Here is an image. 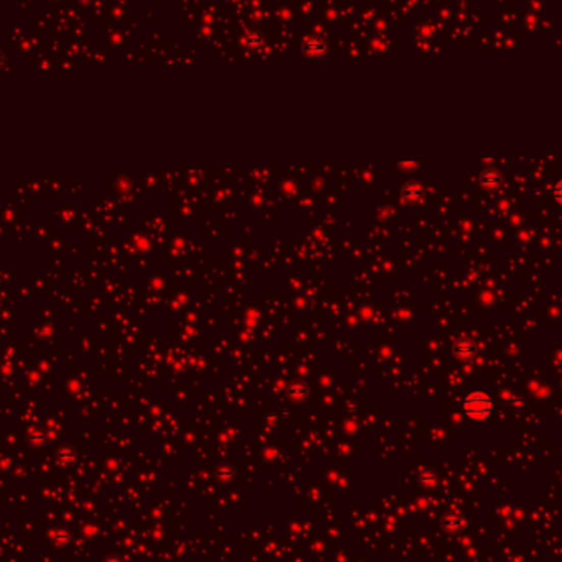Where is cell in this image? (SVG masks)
Instances as JSON below:
<instances>
[{"label":"cell","mask_w":562,"mask_h":562,"mask_svg":"<svg viewBox=\"0 0 562 562\" xmlns=\"http://www.w3.org/2000/svg\"><path fill=\"white\" fill-rule=\"evenodd\" d=\"M492 406H493L492 400H490V396L484 391H473L464 400L465 413L470 417H475V419L487 417L492 413Z\"/></svg>","instance_id":"obj_1"},{"label":"cell","mask_w":562,"mask_h":562,"mask_svg":"<svg viewBox=\"0 0 562 562\" xmlns=\"http://www.w3.org/2000/svg\"><path fill=\"white\" fill-rule=\"evenodd\" d=\"M454 352H456L457 357L467 360L475 354V347H473V344L470 341H467V339H460V341L456 344V347H454Z\"/></svg>","instance_id":"obj_2"},{"label":"cell","mask_w":562,"mask_h":562,"mask_svg":"<svg viewBox=\"0 0 562 562\" xmlns=\"http://www.w3.org/2000/svg\"><path fill=\"white\" fill-rule=\"evenodd\" d=\"M482 184L488 189H495L501 184V175L495 170H487L484 175H482Z\"/></svg>","instance_id":"obj_3"},{"label":"cell","mask_w":562,"mask_h":562,"mask_svg":"<svg viewBox=\"0 0 562 562\" xmlns=\"http://www.w3.org/2000/svg\"><path fill=\"white\" fill-rule=\"evenodd\" d=\"M421 196H423V189L414 183H409L408 186H405V189H403V198L408 201H417Z\"/></svg>","instance_id":"obj_4"},{"label":"cell","mask_w":562,"mask_h":562,"mask_svg":"<svg viewBox=\"0 0 562 562\" xmlns=\"http://www.w3.org/2000/svg\"><path fill=\"white\" fill-rule=\"evenodd\" d=\"M554 198H556V201L562 206V181H559L556 189H554Z\"/></svg>","instance_id":"obj_5"},{"label":"cell","mask_w":562,"mask_h":562,"mask_svg":"<svg viewBox=\"0 0 562 562\" xmlns=\"http://www.w3.org/2000/svg\"><path fill=\"white\" fill-rule=\"evenodd\" d=\"M5 63V56H4V53L2 51H0V68H2V64Z\"/></svg>","instance_id":"obj_6"}]
</instances>
